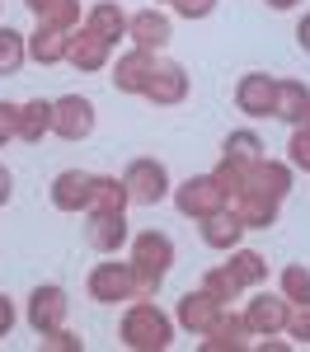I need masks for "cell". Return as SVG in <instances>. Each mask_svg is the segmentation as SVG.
Masks as SVG:
<instances>
[{"instance_id": "37", "label": "cell", "mask_w": 310, "mask_h": 352, "mask_svg": "<svg viewBox=\"0 0 310 352\" xmlns=\"http://www.w3.org/2000/svg\"><path fill=\"white\" fill-rule=\"evenodd\" d=\"M10 188H14V179H10V169H5V164H0V207H5V202H10Z\"/></svg>"}, {"instance_id": "35", "label": "cell", "mask_w": 310, "mask_h": 352, "mask_svg": "<svg viewBox=\"0 0 310 352\" xmlns=\"http://www.w3.org/2000/svg\"><path fill=\"white\" fill-rule=\"evenodd\" d=\"M174 10H179L184 19H207V14L217 10V0H174Z\"/></svg>"}, {"instance_id": "13", "label": "cell", "mask_w": 310, "mask_h": 352, "mask_svg": "<svg viewBox=\"0 0 310 352\" xmlns=\"http://www.w3.org/2000/svg\"><path fill=\"white\" fill-rule=\"evenodd\" d=\"M151 71H155V56L146 52V47H132L127 56H118V66H113V89L118 94H146Z\"/></svg>"}, {"instance_id": "4", "label": "cell", "mask_w": 310, "mask_h": 352, "mask_svg": "<svg viewBox=\"0 0 310 352\" xmlns=\"http://www.w3.org/2000/svg\"><path fill=\"white\" fill-rule=\"evenodd\" d=\"M122 184H127V197H132L137 207H155V202H165V197H169V174H165V164L151 160V155H141V160L127 164Z\"/></svg>"}, {"instance_id": "28", "label": "cell", "mask_w": 310, "mask_h": 352, "mask_svg": "<svg viewBox=\"0 0 310 352\" xmlns=\"http://www.w3.org/2000/svg\"><path fill=\"white\" fill-rule=\"evenodd\" d=\"M28 61V38L14 28H0V76H14Z\"/></svg>"}, {"instance_id": "30", "label": "cell", "mask_w": 310, "mask_h": 352, "mask_svg": "<svg viewBox=\"0 0 310 352\" xmlns=\"http://www.w3.org/2000/svg\"><path fill=\"white\" fill-rule=\"evenodd\" d=\"M202 287H207L212 296L221 300V305H225V300H235V296H240V282H235V277L225 272V263H221V268H207V277H202Z\"/></svg>"}, {"instance_id": "8", "label": "cell", "mask_w": 310, "mask_h": 352, "mask_svg": "<svg viewBox=\"0 0 310 352\" xmlns=\"http://www.w3.org/2000/svg\"><path fill=\"white\" fill-rule=\"evenodd\" d=\"M278 104V80L273 76H263V71H250V76H240L235 85V109L250 113V118H268Z\"/></svg>"}, {"instance_id": "38", "label": "cell", "mask_w": 310, "mask_h": 352, "mask_svg": "<svg viewBox=\"0 0 310 352\" xmlns=\"http://www.w3.org/2000/svg\"><path fill=\"white\" fill-rule=\"evenodd\" d=\"M296 43H301V52H310V14L296 24Z\"/></svg>"}, {"instance_id": "18", "label": "cell", "mask_w": 310, "mask_h": 352, "mask_svg": "<svg viewBox=\"0 0 310 352\" xmlns=\"http://www.w3.org/2000/svg\"><path fill=\"white\" fill-rule=\"evenodd\" d=\"M217 310H221V300L212 296L207 287H197V292H188V296L179 300V324L188 329V333H207L212 320H217Z\"/></svg>"}, {"instance_id": "29", "label": "cell", "mask_w": 310, "mask_h": 352, "mask_svg": "<svg viewBox=\"0 0 310 352\" xmlns=\"http://www.w3.org/2000/svg\"><path fill=\"white\" fill-rule=\"evenodd\" d=\"M282 296L296 300V305H306V300H310V272L301 268V263L282 268Z\"/></svg>"}, {"instance_id": "16", "label": "cell", "mask_w": 310, "mask_h": 352, "mask_svg": "<svg viewBox=\"0 0 310 352\" xmlns=\"http://www.w3.org/2000/svg\"><path fill=\"white\" fill-rule=\"evenodd\" d=\"M109 52H113V43L94 38L89 28H71V43H66V61H71L76 71H104V66H109Z\"/></svg>"}, {"instance_id": "17", "label": "cell", "mask_w": 310, "mask_h": 352, "mask_svg": "<svg viewBox=\"0 0 310 352\" xmlns=\"http://www.w3.org/2000/svg\"><path fill=\"white\" fill-rule=\"evenodd\" d=\"M127 33H132V43L146 47V52H160L169 38H174V28H169V19L160 14V10H141V14H132V19H127Z\"/></svg>"}, {"instance_id": "27", "label": "cell", "mask_w": 310, "mask_h": 352, "mask_svg": "<svg viewBox=\"0 0 310 352\" xmlns=\"http://www.w3.org/2000/svg\"><path fill=\"white\" fill-rule=\"evenodd\" d=\"M221 160H230V164L263 160V141H258L254 132H230V136H225V146H221Z\"/></svg>"}, {"instance_id": "26", "label": "cell", "mask_w": 310, "mask_h": 352, "mask_svg": "<svg viewBox=\"0 0 310 352\" xmlns=\"http://www.w3.org/2000/svg\"><path fill=\"white\" fill-rule=\"evenodd\" d=\"M52 132V104L47 99H33V104H24L19 109V141H43V136Z\"/></svg>"}, {"instance_id": "19", "label": "cell", "mask_w": 310, "mask_h": 352, "mask_svg": "<svg viewBox=\"0 0 310 352\" xmlns=\"http://www.w3.org/2000/svg\"><path fill=\"white\" fill-rule=\"evenodd\" d=\"M240 235H245V226H240V217L230 207H221V212H212V217L202 221V240L212 244V249H221V254H230L240 244Z\"/></svg>"}, {"instance_id": "36", "label": "cell", "mask_w": 310, "mask_h": 352, "mask_svg": "<svg viewBox=\"0 0 310 352\" xmlns=\"http://www.w3.org/2000/svg\"><path fill=\"white\" fill-rule=\"evenodd\" d=\"M10 329H14V305H10V300L0 296V338H5Z\"/></svg>"}, {"instance_id": "11", "label": "cell", "mask_w": 310, "mask_h": 352, "mask_svg": "<svg viewBox=\"0 0 310 352\" xmlns=\"http://www.w3.org/2000/svg\"><path fill=\"white\" fill-rule=\"evenodd\" d=\"M85 240L99 254H118L127 244V217L122 212H85Z\"/></svg>"}, {"instance_id": "10", "label": "cell", "mask_w": 310, "mask_h": 352, "mask_svg": "<svg viewBox=\"0 0 310 352\" xmlns=\"http://www.w3.org/2000/svg\"><path fill=\"white\" fill-rule=\"evenodd\" d=\"M287 315H291V300L273 296V292H258V296L245 305V324H250V333H258V338L287 329Z\"/></svg>"}, {"instance_id": "25", "label": "cell", "mask_w": 310, "mask_h": 352, "mask_svg": "<svg viewBox=\"0 0 310 352\" xmlns=\"http://www.w3.org/2000/svg\"><path fill=\"white\" fill-rule=\"evenodd\" d=\"M225 272H230V277L240 282V292H245V287H258V282L268 277V263H263V254H254V249H230Z\"/></svg>"}, {"instance_id": "32", "label": "cell", "mask_w": 310, "mask_h": 352, "mask_svg": "<svg viewBox=\"0 0 310 352\" xmlns=\"http://www.w3.org/2000/svg\"><path fill=\"white\" fill-rule=\"evenodd\" d=\"M85 343L76 333H66V329H52V333H43V352H80Z\"/></svg>"}, {"instance_id": "3", "label": "cell", "mask_w": 310, "mask_h": 352, "mask_svg": "<svg viewBox=\"0 0 310 352\" xmlns=\"http://www.w3.org/2000/svg\"><path fill=\"white\" fill-rule=\"evenodd\" d=\"M169 338H174V324H169V315L160 305L137 300V305L122 315V343L132 352H165Z\"/></svg>"}, {"instance_id": "23", "label": "cell", "mask_w": 310, "mask_h": 352, "mask_svg": "<svg viewBox=\"0 0 310 352\" xmlns=\"http://www.w3.org/2000/svg\"><path fill=\"white\" fill-rule=\"evenodd\" d=\"M24 5L38 14V24L66 28V33L80 24V0H24Z\"/></svg>"}, {"instance_id": "22", "label": "cell", "mask_w": 310, "mask_h": 352, "mask_svg": "<svg viewBox=\"0 0 310 352\" xmlns=\"http://www.w3.org/2000/svg\"><path fill=\"white\" fill-rule=\"evenodd\" d=\"M66 43H71V33H66V28L38 24V33L28 38V56H33L38 66H52V61H66Z\"/></svg>"}, {"instance_id": "39", "label": "cell", "mask_w": 310, "mask_h": 352, "mask_svg": "<svg viewBox=\"0 0 310 352\" xmlns=\"http://www.w3.org/2000/svg\"><path fill=\"white\" fill-rule=\"evenodd\" d=\"M268 5H273V10H291L296 0H268Z\"/></svg>"}, {"instance_id": "14", "label": "cell", "mask_w": 310, "mask_h": 352, "mask_svg": "<svg viewBox=\"0 0 310 352\" xmlns=\"http://www.w3.org/2000/svg\"><path fill=\"white\" fill-rule=\"evenodd\" d=\"M89 192H94V174L66 169L52 179V207L56 212H89Z\"/></svg>"}, {"instance_id": "20", "label": "cell", "mask_w": 310, "mask_h": 352, "mask_svg": "<svg viewBox=\"0 0 310 352\" xmlns=\"http://www.w3.org/2000/svg\"><path fill=\"white\" fill-rule=\"evenodd\" d=\"M273 118L282 122H306L310 118V89L301 80H278V104H273Z\"/></svg>"}, {"instance_id": "5", "label": "cell", "mask_w": 310, "mask_h": 352, "mask_svg": "<svg viewBox=\"0 0 310 352\" xmlns=\"http://www.w3.org/2000/svg\"><path fill=\"white\" fill-rule=\"evenodd\" d=\"M174 207H179L184 217H193V221H207L212 212L225 207V192L217 188L212 174H193V179H184V184L174 188Z\"/></svg>"}, {"instance_id": "33", "label": "cell", "mask_w": 310, "mask_h": 352, "mask_svg": "<svg viewBox=\"0 0 310 352\" xmlns=\"http://www.w3.org/2000/svg\"><path fill=\"white\" fill-rule=\"evenodd\" d=\"M287 329H291V338L310 343V300H306V305H296V310L287 315Z\"/></svg>"}, {"instance_id": "1", "label": "cell", "mask_w": 310, "mask_h": 352, "mask_svg": "<svg viewBox=\"0 0 310 352\" xmlns=\"http://www.w3.org/2000/svg\"><path fill=\"white\" fill-rule=\"evenodd\" d=\"M287 192H291V169L287 164L282 160H254L250 174H245V188L235 192L225 207L240 217L245 230H268L278 221Z\"/></svg>"}, {"instance_id": "34", "label": "cell", "mask_w": 310, "mask_h": 352, "mask_svg": "<svg viewBox=\"0 0 310 352\" xmlns=\"http://www.w3.org/2000/svg\"><path fill=\"white\" fill-rule=\"evenodd\" d=\"M10 136H19V104H5V99H0V146H5Z\"/></svg>"}, {"instance_id": "9", "label": "cell", "mask_w": 310, "mask_h": 352, "mask_svg": "<svg viewBox=\"0 0 310 352\" xmlns=\"http://www.w3.org/2000/svg\"><path fill=\"white\" fill-rule=\"evenodd\" d=\"M146 99H151V104H160V109L184 104V99H188V71H184L179 61H155L151 85H146Z\"/></svg>"}, {"instance_id": "31", "label": "cell", "mask_w": 310, "mask_h": 352, "mask_svg": "<svg viewBox=\"0 0 310 352\" xmlns=\"http://www.w3.org/2000/svg\"><path fill=\"white\" fill-rule=\"evenodd\" d=\"M287 151H291V164H296V169H310V122H296Z\"/></svg>"}, {"instance_id": "24", "label": "cell", "mask_w": 310, "mask_h": 352, "mask_svg": "<svg viewBox=\"0 0 310 352\" xmlns=\"http://www.w3.org/2000/svg\"><path fill=\"white\" fill-rule=\"evenodd\" d=\"M127 184L113 174H94V192H89V212H127Z\"/></svg>"}, {"instance_id": "12", "label": "cell", "mask_w": 310, "mask_h": 352, "mask_svg": "<svg viewBox=\"0 0 310 352\" xmlns=\"http://www.w3.org/2000/svg\"><path fill=\"white\" fill-rule=\"evenodd\" d=\"M240 352L250 348V324H245V315H230V310H217V320H212V329L202 333V352Z\"/></svg>"}, {"instance_id": "2", "label": "cell", "mask_w": 310, "mask_h": 352, "mask_svg": "<svg viewBox=\"0 0 310 352\" xmlns=\"http://www.w3.org/2000/svg\"><path fill=\"white\" fill-rule=\"evenodd\" d=\"M169 263H174V240L160 230H141L132 240V272H137V292L141 296H155L160 282H165Z\"/></svg>"}, {"instance_id": "21", "label": "cell", "mask_w": 310, "mask_h": 352, "mask_svg": "<svg viewBox=\"0 0 310 352\" xmlns=\"http://www.w3.org/2000/svg\"><path fill=\"white\" fill-rule=\"evenodd\" d=\"M85 28H89L94 38H104V43H118V38L127 33V14H122L113 0H99V5H89V14H85Z\"/></svg>"}, {"instance_id": "6", "label": "cell", "mask_w": 310, "mask_h": 352, "mask_svg": "<svg viewBox=\"0 0 310 352\" xmlns=\"http://www.w3.org/2000/svg\"><path fill=\"white\" fill-rule=\"evenodd\" d=\"M89 296L104 300V305H118V300L141 296V292H137V272H132V263H99V268L89 272Z\"/></svg>"}, {"instance_id": "7", "label": "cell", "mask_w": 310, "mask_h": 352, "mask_svg": "<svg viewBox=\"0 0 310 352\" xmlns=\"http://www.w3.org/2000/svg\"><path fill=\"white\" fill-rule=\"evenodd\" d=\"M52 132L61 136V141H85V136L94 132V104L80 99V94L56 99L52 104Z\"/></svg>"}, {"instance_id": "15", "label": "cell", "mask_w": 310, "mask_h": 352, "mask_svg": "<svg viewBox=\"0 0 310 352\" xmlns=\"http://www.w3.org/2000/svg\"><path fill=\"white\" fill-rule=\"evenodd\" d=\"M61 320H66V292L61 287H38L28 296V324H33V333H52V329H61Z\"/></svg>"}, {"instance_id": "40", "label": "cell", "mask_w": 310, "mask_h": 352, "mask_svg": "<svg viewBox=\"0 0 310 352\" xmlns=\"http://www.w3.org/2000/svg\"><path fill=\"white\" fill-rule=\"evenodd\" d=\"M306 122H310V118H306Z\"/></svg>"}]
</instances>
